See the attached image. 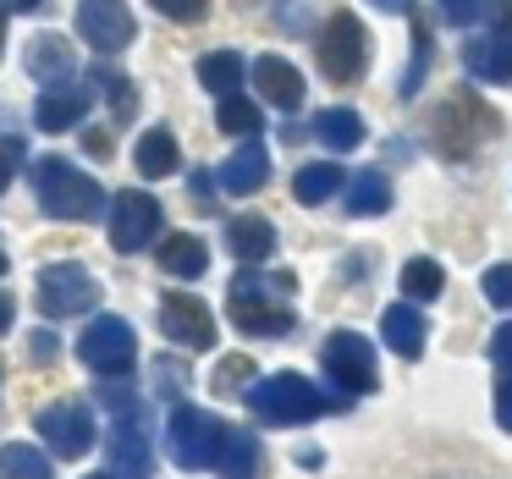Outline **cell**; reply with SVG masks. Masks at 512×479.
Listing matches in <instances>:
<instances>
[{
    "instance_id": "34",
    "label": "cell",
    "mask_w": 512,
    "mask_h": 479,
    "mask_svg": "<svg viewBox=\"0 0 512 479\" xmlns=\"http://www.w3.org/2000/svg\"><path fill=\"white\" fill-rule=\"evenodd\" d=\"M155 12H166L171 23H199L204 12H210V0H149Z\"/></svg>"
},
{
    "instance_id": "40",
    "label": "cell",
    "mask_w": 512,
    "mask_h": 479,
    "mask_svg": "<svg viewBox=\"0 0 512 479\" xmlns=\"http://www.w3.org/2000/svg\"><path fill=\"white\" fill-rule=\"evenodd\" d=\"M34 358H39V364L56 358V336H50V331H34Z\"/></svg>"
},
{
    "instance_id": "14",
    "label": "cell",
    "mask_w": 512,
    "mask_h": 479,
    "mask_svg": "<svg viewBox=\"0 0 512 479\" xmlns=\"http://www.w3.org/2000/svg\"><path fill=\"white\" fill-rule=\"evenodd\" d=\"M254 83H259V100L276 105V111H298L303 105V72L281 56H259L254 61Z\"/></svg>"
},
{
    "instance_id": "2",
    "label": "cell",
    "mask_w": 512,
    "mask_h": 479,
    "mask_svg": "<svg viewBox=\"0 0 512 479\" xmlns=\"http://www.w3.org/2000/svg\"><path fill=\"white\" fill-rule=\"evenodd\" d=\"M287 276L265 281L259 270H243L232 276V292H226V309H232V325L248 336H287L292 331V309H287Z\"/></svg>"
},
{
    "instance_id": "6",
    "label": "cell",
    "mask_w": 512,
    "mask_h": 479,
    "mask_svg": "<svg viewBox=\"0 0 512 479\" xmlns=\"http://www.w3.org/2000/svg\"><path fill=\"white\" fill-rule=\"evenodd\" d=\"M364 67H369L364 23H358L353 12H336L331 23L320 28V72L331 83H353V78H364Z\"/></svg>"
},
{
    "instance_id": "8",
    "label": "cell",
    "mask_w": 512,
    "mask_h": 479,
    "mask_svg": "<svg viewBox=\"0 0 512 479\" xmlns=\"http://www.w3.org/2000/svg\"><path fill=\"white\" fill-rule=\"evenodd\" d=\"M325 375L336 380L342 391H353V397H369V391L380 386V369H375V347L364 342L358 331H336L331 342H325Z\"/></svg>"
},
{
    "instance_id": "24",
    "label": "cell",
    "mask_w": 512,
    "mask_h": 479,
    "mask_svg": "<svg viewBox=\"0 0 512 479\" xmlns=\"http://www.w3.org/2000/svg\"><path fill=\"white\" fill-rule=\"evenodd\" d=\"M28 72H34L39 83H50V89H56V83L72 72V50H67V39H56V34L34 39V45H28Z\"/></svg>"
},
{
    "instance_id": "26",
    "label": "cell",
    "mask_w": 512,
    "mask_h": 479,
    "mask_svg": "<svg viewBox=\"0 0 512 479\" xmlns=\"http://www.w3.org/2000/svg\"><path fill=\"white\" fill-rule=\"evenodd\" d=\"M199 83L210 94H237V83H243V56L237 50H210V56H199Z\"/></svg>"
},
{
    "instance_id": "1",
    "label": "cell",
    "mask_w": 512,
    "mask_h": 479,
    "mask_svg": "<svg viewBox=\"0 0 512 479\" xmlns=\"http://www.w3.org/2000/svg\"><path fill=\"white\" fill-rule=\"evenodd\" d=\"M34 193H39V210L50 221H94L105 210V188L61 155H45L34 166Z\"/></svg>"
},
{
    "instance_id": "35",
    "label": "cell",
    "mask_w": 512,
    "mask_h": 479,
    "mask_svg": "<svg viewBox=\"0 0 512 479\" xmlns=\"http://www.w3.org/2000/svg\"><path fill=\"white\" fill-rule=\"evenodd\" d=\"M435 12H441L452 28H468L479 12H485V0H435Z\"/></svg>"
},
{
    "instance_id": "13",
    "label": "cell",
    "mask_w": 512,
    "mask_h": 479,
    "mask_svg": "<svg viewBox=\"0 0 512 479\" xmlns=\"http://www.w3.org/2000/svg\"><path fill=\"white\" fill-rule=\"evenodd\" d=\"M89 105H94V89H83V83H56V89L39 94L34 122L45 127V133H67V127H78L83 116H89Z\"/></svg>"
},
{
    "instance_id": "11",
    "label": "cell",
    "mask_w": 512,
    "mask_h": 479,
    "mask_svg": "<svg viewBox=\"0 0 512 479\" xmlns=\"http://www.w3.org/2000/svg\"><path fill=\"white\" fill-rule=\"evenodd\" d=\"M160 331H166L171 342H182L188 353L215 347V320H210V309H204L193 292H171V298L160 303Z\"/></svg>"
},
{
    "instance_id": "7",
    "label": "cell",
    "mask_w": 512,
    "mask_h": 479,
    "mask_svg": "<svg viewBox=\"0 0 512 479\" xmlns=\"http://www.w3.org/2000/svg\"><path fill=\"white\" fill-rule=\"evenodd\" d=\"M78 358L94 369V375H127L138 358V336L127 320H116V314H100V320H89V331L78 336Z\"/></svg>"
},
{
    "instance_id": "44",
    "label": "cell",
    "mask_w": 512,
    "mask_h": 479,
    "mask_svg": "<svg viewBox=\"0 0 512 479\" xmlns=\"http://www.w3.org/2000/svg\"><path fill=\"white\" fill-rule=\"evenodd\" d=\"M89 479H116V474H89Z\"/></svg>"
},
{
    "instance_id": "5",
    "label": "cell",
    "mask_w": 512,
    "mask_h": 479,
    "mask_svg": "<svg viewBox=\"0 0 512 479\" xmlns=\"http://www.w3.org/2000/svg\"><path fill=\"white\" fill-rule=\"evenodd\" d=\"M34 303L50 320H67V314H89L100 303V281L83 265H45L34 281Z\"/></svg>"
},
{
    "instance_id": "21",
    "label": "cell",
    "mask_w": 512,
    "mask_h": 479,
    "mask_svg": "<svg viewBox=\"0 0 512 479\" xmlns=\"http://www.w3.org/2000/svg\"><path fill=\"white\" fill-rule=\"evenodd\" d=\"M314 133H320L325 149H358L364 144V122H358V111H347V105H331V111L314 116Z\"/></svg>"
},
{
    "instance_id": "25",
    "label": "cell",
    "mask_w": 512,
    "mask_h": 479,
    "mask_svg": "<svg viewBox=\"0 0 512 479\" xmlns=\"http://www.w3.org/2000/svg\"><path fill=\"white\" fill-rule=\"evenodd\" d=\"M347 215H386L391 204V188L380 171H358V177H347Z\"/></svg>"
},
{
    "instance_id": "43",
    "label": "cell",
    "mask_w": 512,
    "mask_h": 479,
    "mask_svg": "<svg viewBox=\"0 0 512 479\" xmlns=\"http://www.w3.org/2000/svg\"><path fill=\"white\" fill-rule=\"evenodd\" d=\"M45 0H12V12H39Z\"/></svg>"
},
{
    "instance_id": "42",
    "label": "cell",
    "mask_w": 512,
    "mask_h": 479,
    "mask_svg": "<svg viewBox=\"0 0 512 479\" xmlns=\"http://www.w3.org/2000/svg\"><path fill=\"white\" fill-rule=\"evenodd\" d=\"M369 6H375V12H391V17H402L413 6V0H369Z\"/></svg>"
},
{
    "instance_id": "29",
    "label": "cell",
    "mask_w": 512,
    "mask_h": 479,
    "mask_svg": "<svg viewBox=\"0 0 512 479\" xmlns=\"http://www.w3.org/2000/svg\"><path fill=\"white\" fill-rule=\"evenodd\" d=\"M402 292H408L413 303H430L446 292V270L435 265V259H408L402 265Z\"/></svg>"
},
{
    "instance_id": "27",
    "label": "cell",
    "mask_w": 512,
    "mask_h": 479,
    "mask_svg": "<svg viewBox=\"0 0 512 479\" xmlns=\"http://www.w3.org/2000/svg\"><path fill=\"white\" fill-rule=\"evenodd\" d=\"M347 177L342 166H331V160H320V166H303L298 177H292V193H298V204H325L331 193H342Z\"/></svg>"
},
{
    "instance_id": "18",
    "label": "cell",
    "mask_w": 512,
    "mask_h": 479,
    "mask_svg": "<svg viewBox=\"0 0 512 479\" xmlns=\"http://www.w3.org/2000/svg\"><path fill=\"white\" fill-rule=\"evenodd\" d=\"M111 468L122 479H149V441L138 430V419H122L111 435Z\"/></svg>"
},
{
    "instance_id": "33",
    "label": "cell",
    "mask_w": 512,
    "mask_h": 479,
    "mask_svg": "<svg viewBox=\"0 0 512 479\" xmlns=\"http://www.w3.org/2000/svg\"><path fill=\"white\" fill-rule=\"evenodd\" d=\"M479 287H485V298L496 303V309H512V265H490Z\"/></svg>"
},
{
    "instance_id": "31",
    "label": "cell",
    "mask_w": 512,
    "mask_h": 479,
    "mask_svg": "<svg viewBox=\"0 0 512 479\" xmlns=\"http://www.w3.org/2000/svg\"><path fill=\"white\" fill-rule=\"evenodd\" d=\"M424 72H430V28L413 23V61H408V72H402V83H397L402 100H413V94L424 89Z\"/></svg>"
},
{
    "instance_id": "9",
    "label": "cell",
    "mask_w": 512,
    "mask_h": 479,
    "mask_svg": "<svg viewBox=\"0 0 512 479\" xmlns=\"http://www.w3.org/2000/svg\"><path fill=\"white\" fill-rule=\"evenodd\" d=\"M78 34L89 39V50L116 56V50L133 45L138 23L127 12V0H78Z\"/></svg>"
},
{
    "instance_id": "36",
    "label": "cell",
    "mask_w": 512,
    "mask_h": 479,
    "mask_svg": "<svg viewBox=\"0 0 512 479\" xmlns=\"http://www.w3.org/2000/svg\"><path fill=\"white\" fill-rule=\"evenodd\" d=\"M243 375H254V364H248V358H226V364L215 369V380H210V386H215V391H232Z\"/></svg>"
},
{
    "instance_id": "37",
    "label": "cell",
    "mask_w": 512,
    "mask_h": 479,
    "mask_svg": "<svg viewBox=\"0 0 512 479\" xmlns=\"http://www.w3.org/2000/svg\"><path fill=\"white\" fill-rule=\"evenodd\" d=\"M94 78L105 83V94H111V105H116V111H122V116L133 111V89H127V83L116 78V72H94Z\"/></svg>"
},
{
    "instance_id": "4",
    "label": "cell",
    "mask_w": 512,
    "mask_h": 479,
    "mask_svg": "<svg viewBox=\"0 0 512 479\" xmlns=\"http://www.w3.org/2000/svg\"><path fill=\"white\" fill-rule=\"evenodd\" d=\"M166 446L182 468H215V457H221V446H226V424L204 408L177 402L171 419H166Z\"/></svg>"
},
{
    "instance_id": "19",
    "label": "cell",
    "mask_w": 512,
    "mask_h": 479,
    "mask_svg": "<svg viewBox=\"0 0 512 479\" xmlns=\"http://www.w3.org/2000/svg\"><path fill=\"white\" fill-rule=\"evenodd\" d=\"M226 248H232L237 259H270L276 254V226H270L265 215H237V221L226 226Z\"/></svg>"
},
{
    "instance_id": "17",
    "label": "cell",
    "mask_w": 512,
    "mask_h": 479,
    "mask_svg": "<svg viewBox=\"0 0 512 479\" xmlns=\"http://www.w3.org/2000/svg\"><path fill=\"white\" fill-rule=\"evenodd\" d=\"M380 336H386V347L397 358H419L424 353V314L413 309V303H391L386 314H380Z\"/></svg>"
},
{
    "instance_id": "12",
    "label": "cell",
    "mask_w": 512,
    "mask_h": 479,
    "mask_svg": "<svg viewBox=\"0 0 512 479\" xmlns=\"http://www.w3.org/2000/svg\"><path fill=\"white\" fill-rule=\"evenodd\" d=\"M39 435L56 457H83L94 446V419L83 402H56V408L39 413Z\"/></svg>"
},
{
    "instance_id": "32",
    "label": "cell",
    "mask_w": 512,
    "mask_h": 479,
    "mask_svg": "<svg viewBox=\"0 0 512 479\" xmlns=\"http://www.w3.org/2000/svg\"><path fill=\"white\" fill-rule=\"evenodd\" d=\"M94 397H100L105 408H116V413H122V419H133V413H138V391H133V386H122V380H116V375H105Z\"/></svg>"
},
{
    "instance_id": "15",
    "label": "cell",
    "mask_w": 512,
    "mask_h": 479,
    "mask_svg": "<svg viewBox=\"0 0 512 479\" xmlns=\"http://www.w3.org/2000/svg\"><path fill=\"white\" fill-rule=\"evenodd\" d=\"M463 67L479 83H512V34H485L463 45Z\"/></svg>"
},
{
    "instance_id": "3",
    "label": "cell",
    "mask_w": 512,
    "mask_h": 479,
    "mask_svg": "<svg viewBox=\"0 0 512 479\" xmlns=\"http://www.w3.org/2000/svg\"><path fill=\"white\" fill-rule=\"evenodd\" d=\"M248 413L259 424H309L325 413V397L314 380H303L298 369H276V375H259L254 386L243 391Z\"/></svg>"
},
{
    "instance_id": "39",
    "label": "cell",
    "mask_w": 512,
    "mask_h": 479,
    "mask_svg": "<svg viewBox=\"0 0 512 479\" xmlns=\"http://www.w3.org/2000/svg\"><path fill=\"white\" fill-rule=\"evenodd\" d=\"M496 419L512 430V369H501V386H496Z\"/></svg>"
},
{
    "instance_id": "20",
    "label": "cell",
    "mask_w": 512,
    "mask_h": 479,
    "mask_svg": "<svg viewBox=\"0 0 512 479\" xmlns=\"http://www.w3.org/2000/svg\"><path fill=\"white\" fill-rule=\"evenodd\" d=\"M160 270L177 276V281H199L204 270H210V248H204L199 237L177 232V237H166V248H160Z\"/></svg>"
},
{
    "instance_id": "23",
    "label": "cell",
    "mask_w": 512,
    "mask_h": 479,
    "mask_svg": "<svg viewBox=\"0 0 512 479\" xmlns=\"http://www.w3.org/2000/svg\"><path fill=\"white\" fill-rule=\"evenodd\" d=\"M133 160H138V171H144V177H171L182 155H177V138H171L166 127H149V133L138 138Z\"/></svg>"
},
{
    "instance_id": "10",
    "label": "cell",
    "mask_w": 512,
    "mask_h": 479,
    "mask_svg": "<svg viewBox=\"0 0 512 479\" xmlns=\"http://www.w3.org/2000/svg\"><path fill=\"white\" fill-rule=\"evenodd\" d=\"M160 232V204L149 193H116L111 199V248L116 254H138L144 243H155Z\"/></svg>"
},
{
    "instance_id": "22",
    "label": "cell",
    "mask_w": 512,
    "mask_h": 479,
    "mask_svg": "<svg viewBox=\"0 0 512 479\" xmlns=\"http://www.w3.org/2000/svg\"><path fill=\"white\" fill-rule=\"evenodd\" d=\"M215 474L221 479H254L259 474V441L248 430H226V446L215 457Z\"/></svg>"
},
{
    "instance_id": "30",
    "label": "cell",
    "mask_w": 512,
    "mask_h": 479,
    "mask_svg": "<svg viewBox=\"0 0 512 479\" xmlns=\"http://www.w3.org/2000/svg\"><path fill=\"white\" fill-rule=\"evenodd\" d=\"M215 122H221V133H232V138H254L265 116H259L254 100H243V94H226V100H221V116H215Z\"/></svg>"
},
{
    "instance_id": "16",
    "label": "cell",
    "mask_w": 512,
    "mask_h": 479,
    "mask_svg": "<svg viewBox=\"0 0 512 479\" xmlns=\"http://www.w3.org/2000/svg\"><path fill=\"white\" fill-rule=\"evenodd\" d=\"M270 177V155L265 144H243L232 160H221V193H237V199H248V193H259Z\"/></svg>"
},
{
    "instance_id": "38",
    "label": "cell",
    "mask_w": 512,
    "mask_h": 479,
    "mask_svg": "<svg viewBox=\"0 0 512 479\" xmlns=\"http://www.w3.org/2000/svg\"><path fill=\"white\" fill-rule=\"evenodd\" d=\"M490 358H496V369H512V320L490 336Z\"/></svg>"
},
{
    "instance_id": "41",
    "label": "cell",
    "mask_w": 512,
    "mask_h": 479,
    "mask_svg": "<svg viewBox=\"0 0 512 479\" xmlns=\"http://www.w3.org/2000/svg\"><path fill=\"white\" fill-rule=\"evenodd\" d=\"M23 166V138H6V171Z\"/></svg>"
},
{
    "instance_id": "28",
    "label": "cell",
    "mask_w": 512,
    "mask_h": 479,
    "mask_svg": "<svg viewBox=\"0 0 512 479\" xmlns=\"http://www.w3.org/2000/svg\"><path fill=\"white\" fill-rule=\"evenodd\" d=\"M0 479H56V468H50V457L39 446L12 441V446H0Z\"/></svg>"
}]
</instances>
